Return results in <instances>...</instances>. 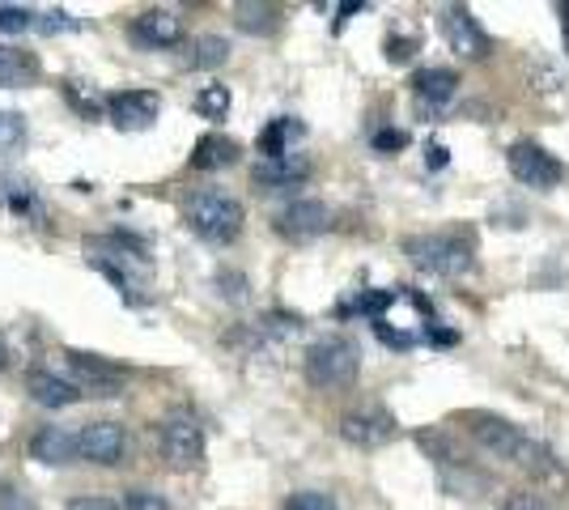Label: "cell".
Wrapping results in <instances>:
<instances>
[{"label": "cell", "mask_w": 569, "mask_h": 510, "mask_svg": "<svg viewBox=\"0 0 569 510\" xmlns=\"http://www.w3.org/2000/svg\"><path fill=\"white\" fill-rule=\"evenodd\" d=\"M196 111H200L204 120H226V116H230V90H226V86H204V90L196 94Z\"/></svg>", "instance_id": "24"}, {"label": "cell", "mask_w": 569, "mask_h": 510, "mask_svg": "<svg viewBox=\"0 0 569 510\" xmlns=\"http://www.w3.org/2000/svg\"><path fill=\"white\" fill-rule=\"evenodd\" d=\"M183 218H188L196 239H204V243H213V247H226L242 234L247 209H242L230 192L204 188V192H191L188 200H183Z\"/></svg>", "instance_id": "2"}, {"label": "cell", "mask_w": 569, "mask_h": 510, "mask_svg": "<svg viewBox=\"0 0 569 510\" xmlns=\"http://www.w3.org/2000/svg\"><path fill=\"white\" fill-rule=\"evenodd\" d=\"M396 302V293L391 290H366V293H357V302H349L345 311H357V316H375L379 319L387 307Z\"/></svg>", "instance_id": "26"}, {"label": "cell", "mask_w": 569, "mask_h": 510, "mask_svg": "<svg viewBox=\"0 0 569 510\" xmlns=\"http://www.w3.org/2000/svg\"><path fill=\"white\" fill-rule=\"evenodd\" d=\"M158 442H162V456L174 468H196L204 460V430L191 413H170L158 430Z\"/></svg>", "instance_id": "6"}, {"label": "cell", "mask_w": 569, "mask_h": 510, "mask_svg": "<svg viewBox=\"0 0 569 510\" xmlns=\"http://www.w3.org/2000/svg\"><path fill=\"white\" fill-rule=\"evenodd\" d=\"M506 162H510V174L519 179L522 188H531V192H552V188L561 183V174H566L561 162H557L545 146H536V141H519V146H510Z\"/></svg>", "instance_id": "5"}, {"label": "cell", "mask_w": 569, "mask_h": 510, "mask_svg": "<svg viewBox=\"0 0 569 510\" xmlns=\"http://www.w3.org/2000/svg\"><path fill=\"white\" fill-rule=\"evenodd\" d=\"M429 340H433V344H455V332H447V328H429Z\"/></svg>", "instance_id": "38"}, {"label": "cell", "mask_w": 569, "mask_h": 510, "mask_svg": "<svg viewBox=\"0 0 569 510\" xmlns=\"http://www.w3.org/2000/svg\"><path fill=\"white\" fill-rule=\"evenodd\" d=\"M557 13H561V34H566V51H569V0L557 9Z\"/></svg>", "instance_id": "39"}, {"label": "cell", "mask_w": 569, "mask_h": 510, "mask_svg": "<svg viewBox=\"0 0 569 510\" xmlns=\"http://www.w3.org/2000/svg\"><path fill=\"white\" fill-rule=\"evenodd\" d=\"M77 18H69L64 9H51V13H39V30L43 34H56V30H77Z\"/></svg>", "instance_id": "30"}, {"label": "cell", "mask_w": 569, "mask_h": 510, "mask_svg": "<svg viewBox=\"0 0 569 510\" xmlns=\"http://www.w3.org/2000/svg\"><path fill=\"white\" fill-rule=\"evenodd\" d=\"M284 510H340L332 493H319V489H298L284 498Z\"/></svg>", "instance_id": "27"}, {"label": "cell", "mask_w": 569, "mask_h": 510, "mask_svg": "<svg viewBox=\"0 0 569 510\" xmlns=\"http://www.w3.org/2000/svg\"><path fill=\"white\" fill-rule=\"evenodd\" d=\"M128 510H170V502L153 489H132L128 493Z\"/></svg>", "instance_id": "29"}, {"label": "cell", "mask_w": 569, "mask_h": 510, "mask_svg": "<svg viewBox=\"0 0 569 510\" xmlns=\"http://www.w3.org/2000/svg\"><path fill=\"white\" fill-rule=\"evenodd\" d=\"M426 162H429V167H433V170H442V167H447V146H438V141H433V146L426 149Z\"/></svg>", "instance_id": "37"}, {"label": "cell", "mask_w": 569, "mask_h": 510, "mask_svg": "<svg viewBox=\"0 0 569 510\" xmlns=\"http://www.w3.org/2000/svg\"><path fill=\"white\" fill-rule=\"evenodd\" d=\"M412 90L421 102L429 107H442V102H451L455 90H459V73L455 69H421V73L412 77Z\"/></svg>", "instance_id": "20"}, {"label": "cell", "mask_w": 569, "mask_h": 510, "mask_svg": "<svg viewBox=\"0 0 569 510\" xmlns=\"http://www.w3.org/2000/svg\"><path fill=\"white\" fill-rule=\"evenodd\" d=\"M256 188L263 192H281V188H302L310 179V158L307 153H284V158H268L251 170Z\"/></svg>", "instance_id": "14"}, {"label": "cell", "mask_w": 569, "mask_h": 510, "mask_svg": "<svg viewBox=\"0 0 569 510\" xmlns=\"http://www.w3.org/2000/svg\"><path fill=\"white\" fill-rule=\"evenodd\" d=\"M332 226V213L323 200H293L277 213V234L289 243H310Z\"/></svg>", "instance_id": "8"}, {"label": "cell", "mask_w": 569, "mask_h": 510, "mask_svg": "<svg viewBox=\"0 0 569 510\" xmlns=\"http://www.w3.org/2000/svg\"><path fill=\"white\" fill-rule=\"evenodd\" d=\"M4 366H9V344L0 340V370H4Z\"/></svg>", "instance_id": "40"}, {"label": "cell", "mask_w": 569, "mask_h": 510, "mask_svg": "<svg viewBox=\"0 0 569 510\" xmlns=\"http://www.w3.org/2000/svg\"><path fill=\"white\" fill-rule=\"evenodd\" d=\"M403 146H408V132H400V128H382V132H375V149H379V153H400Z\"/></svg>", "instance_id": "31"}, {"label": "cell", "mask_w": 569, "mask_h": 510, "mask_svg": "<svg viewBox=\"0 0 569 510\" xmlns=\"http://www.w3.org/2000/svg\"><path fill=\"white\" fill-rule=\"evenodd\" d=\"M64 510H123L116 498H72Z\"/></svg>", "instance_id": "34"}, {"label": "cell", "mask_w": 569, "mask_h": 510, "mask_svg": "<svg viewBox=\"0 0 569 510\" xmlns=\"http://www.w3.org/2000/svg\"><path fill=\"white\" fill-rule=\"evenodd\" d=\"M0 510H39V502L26 493L22 486H9V481H0Z\"/></svg>", "instance_id": "28"}, {"label": "cell", "mask_w": 569, "mask_h": 510, "mask_svg": "<svg viewBox=\"0 0 569 510\" xmlns=\"http://www.w3.org/2000/svg\"><path fill=\"white\" fill-rule=\"evenodd\" d=\"M527 81L540 90V94H552L557 86H561V77H557V69H548V64H536L531 73H527Z\"/></svg>", "instance_id": "32"}, {"label": "cell", "mask_w": 569, "mask_h": 510, "mask_svg": "<svg viewBox=\"0 0 569 510\" xmlns=\"http://www.w3.org/2000/svg\"><path fill=\"white\" fill-rule=\"evenodd\" d=\"M403 256L433 277H468L476 268L472 243L459 234H412L403 239Z\"/></svg>", "instance_id": "3"}, {"label": "cell", "mask_w": 569, "mask_h": 510, "mask_svg": "<svg viewBox=\"0 0 569 510\" xmlns=\"http://www.w3.org/2000/svg\"><path fill=\"white\" fill-rule=\"evenodd\" d=\"M39 81V60L26 48H0V90H26Z\"/></svg>", "instance_id": "17"}, {"label": "cell", "mask_w": 569, "mask_h": 510, "mask_svg": "<svg viewBox=\"0 0 569 510\" xmlns=\"http://www.w3.org/2000/svg\"><path fill=\"white\" fill-rule=\"evenodd\" d=\"M132 43L144 51H167V48H179V39H183V22H179V13H170V9H144L141 18L132 22Z\"/></svg>", "instance_id": "13"}, {"label": "cell", "mask_w": 569, "mask_h": 510, "mask_svg": "<svg viewBox=\"0 0 569 510\" xmlns=\"http://www.w3.org/2000/svg\"><path fill=\"white\" fill-rule=\"evenodd\" d=\"M375 332H379V340L382 344H391V349H408V344H412L408 332H396V328H387V323H375Z\"/></svg>", "instance_id": "35"}, {"label": "cell", "mask_w": 569, "mask_h": 510, "mask_svg": "<svg viewBox=\"0 0 569 510\" xmlns=\"http://www.w3.org/2000/svg\"><path fill=\"white\" fill-rule=\"evenodd\" d=\"M72 456H77V438L64 434L60 426H43L30 438V460L48 463V468H64L72 463Z\"/></svg>", "instance_id": "16"}, {"label": "cell", "mask_w": 569, "mask_h": 510, "mask_svg": "<svg viewBox=\"0 0 569 510\" xmlns=\"http://www.w3.org/2000/svg\"><path fill=\"white\" fill-rule=\"evenodd\" d=\"M412 51H417V39H387V60H391V64L412 60Z\"/></svg>", "instance_id": "33"}, {"label": "cell", "mask_w": 569, "mask_h": 510, "mask_svg": "<svg viewBox=\"0 0 569 510\" xmlns=\"http://www.w3.org/2000/svg\"><path fill=\"white\" fill-rule=\"evenodd\" d=\"M472 438L485 447V451H493L498 460H510L515 468H527V472H536V477H557V463H552L545 442H536L531 434H522L519 426L506 421V417L476 413Z\"/></svg>", "instance_id": "1"}, {"label": "cell", "mask_w": 569, "mask_h": 510, "mask_svg": "<svg viewBox=\"0 0 569 510\" xmlns=\"http://www.w3.org/2000/svg\"><path fill=\"white\" fill-rule=\"evenodd\" d=\"M234 13L247 34H272L281 26V9L277 4H238Z\"/></svg>", "instance_id": "22"}, {"label": "cell", "mask_w": 569, "mask_h": 510, "mask_svg": "<svg viewBox=\"0 0 569 510\" xmlns=\"http://www.w3.org/2000/svg\"><path fill=\"white\" fill-rule=\"evenodd\" d=\"M238 141H230V137H217V132H209V137H200L196 141V149H191V167L196 170H221V167H234L238 162Z\"/></svg>", "instance_id": "19"}, {"label": "cell", "mask_w": 569, "mask_h": 510, "mask_svg": "<svg viewBox=\"0 0 569 510\" xmlns=\"http://www.w3.org/2000/svg\"><path fill=\"white\" fill-rule=\"evenodd\" d=\"M39 26V13L26 4H0V34H26Z\"/></svg>", "instance_id": "25"}, {"label": "cell", "mask_w": 569, "mask_h": 510, "mask_svg": "<svg viewBox=\"0 0 569 510\" xmlns=\"http://www.w3.org/2000/svg\"><path fill=\"white\" fill-rule=\"evenodd\" d=\"M506 510H548V507L536 493H510V498H506Z\"/></svg>", "instance_id": "36"}, {"label": "cell", "mask_w": 569, "mask_h": 510, "mask_svg": "<svg viewBox=\"0 0 569 510\" xmlns=\"http://www.w3.org/2000/svg\"><path fill=\"white\" fill-rule=\"evenodd\" d=\"M396 417L379 409V404H366V409H353V413L340 417V438L349 447H361V451H379L396 438Z\"/></svg>", "instance_id": "7"}, {"label": "cell", "mask_w": 569, "mask_h": 510, "mask_svg": "<svg viewBox=\"0 0 569 510\" xmlns=\"http://www.w3.org/2000/svg\"><path fill=\"white\" fill-rule=\"evenodd\" d=\"M158 111H162V98L153 90H119L116 98H107V116L123 132H144L158 120Z\"/></svg>", "instance_id": "11"}, {"label": "cell", "mask_w": 569, "mask_h": 510, "mask_svg": "<svg viewBox=\"0 0 569 510\" xmlns=\"http://www.w3.org/2000/svg\"><path fill=\"white\" fill-rule=\"evenodd\" d=\"M26 391H30V400L43 404V409H69V404L81 400V388H77L72 379L56 374V370H43V366L26 374Z\"/></svg>", "instance_id": "15"}, {"label": "cell", "mask_w": 569, "mask_h": 510, "mask_svg": "<svg viewBox=\"0 0 569 510\" xmlns=\"http://www.w3.org/2000/svg\"><path fill=\"white\" fill-rule=\"evenodd\" d=\"M230 60V39L226 34H200L191 43V69H221Z\"/></svg>", "instance_id": "21"}, {"label": "cell", "mask_w": 569, "mask_h": 510, "mask_svg": "<svg viewBox=\"0 0 569 510\" xmlns=\"http://www.w3.org/2000/svg\"><path fill=\"white\" fill-rule=\"evenodd\" d=\"M442 34H447V43H451L455 56H463V60H485V56L493 51V39L480 30V22L472 18V9H463V4H451V9L442 13Z\"/></svg>", "instance_id": "9"}, {"label": "cell", "mask_w": 569, "mask_h": 510, "mask_svg": "<svg viewBox=\"0 0 569 510\" xmlns=\"http://www.w3.org/2000/svg\"><path fill=\"white\" fill-rule=\"evenodd\" d=\"M302 137H307L302 120H293V116H281V120H272L260 132V137H256V149H260L263 162H268V158H284V153H293V141H302Z\"/></svg>", "instance_id": "18"}, {"label": "cell", "mask_w": 569, "mask_h": 510, "mask_svg": "<svg viewBox=\"0 0 569 510\" xmlns=\"http://www.w3.org/2000/svg\"><path fill=\"white\" fill-rule=\"evenodd\" d=\"M361 370V349L349 337H323L307 349V379L315 388H349Z\"/></svg>", "instance_id": "4"}, {"label": "cell", "mask_w": 569, "mask_h": 510, "mask_svg": "<svg viewBox=\"0 0 569 510\" xmlns=\"http://www.w3.org/2000/svg\"><path fill=\"white\" fill-rule=\"evenodd\" d=\"M26 141H30L26 116H18V111H0V158H13V153H22Z\"/></svg>", "instance_id": "23"}, {"label": "cell", "mask_w": 569, "mask_h": 510, "mask_svg": "<svg viewBox=\"0 0 569 510\" xmlns=\"http://www.w3.org/2000/svg\"><path fill=\"white\" fill-rule=\"evenodd\" d=\"M64 358H69L72 383L81 388V396H119L123 374H119L111 362H102V358H94V353H81V349H69Z\"/></svg>", "instance_id": "12"}, {"label": "cell", "mask_w": 569, "mask_h": 510, "mask_svg": "<svg viewBox=\"0 0 569 510\" xmlns=\"http://www.w3.org/2000/svg\"><path fill=\"white\" fill-rule=\"evenodd\" d=\"M123 451H128V434L119 421H94L77 434V456L98 463V468H116L123 460Z\"/></svg>", "instance_id": "10"}]
</instances>
